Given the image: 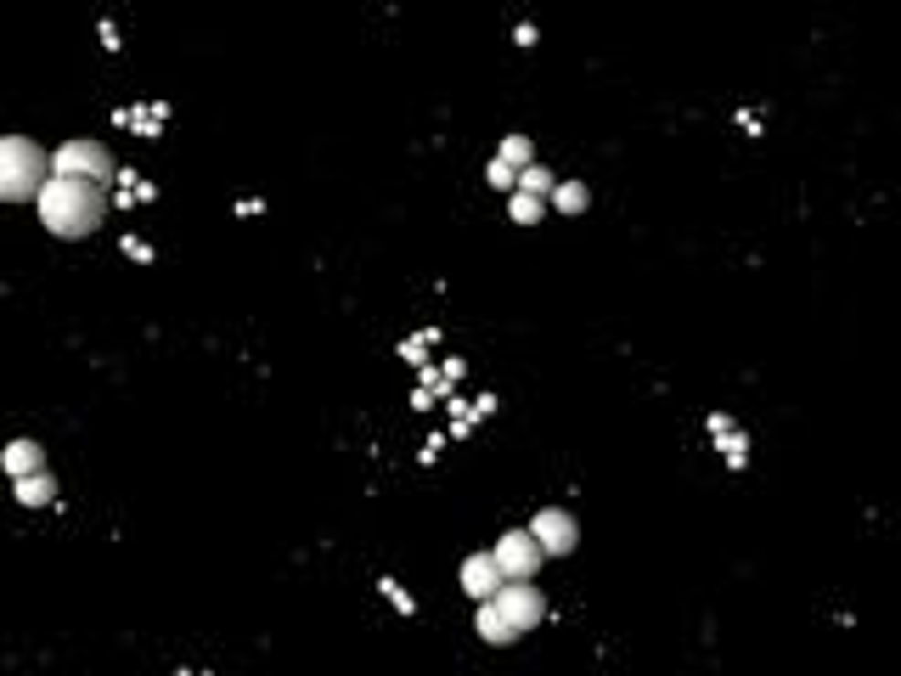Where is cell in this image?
Instances as JSON below:
<instances>
[{"mask_svg": "<svg viewBox=\"0 0 901 676\" xmlns=\"http://www.w3.org/2000/svg\"><path fill=\"white\" fill-rule=\"evenodd\" d=\"M547 203H552L558 214H586V209H592V186H586V181H558Z\"/></svg>", "mask_w": 901, "mask_h": 676, "instance_id": "cell-14", "label": "cell"}, {"mask_svg": "<svg viewBox=\"0 0 901 676\" xmlns=\"http://www.w3.org/2000/svg\"><path fill=\"white\" fill-rule=\"evenodd\" d=\"M496 406H502V400H496L490 390H485L479 400H462V395H451V429H445V434H456V440H462V434H474V429L485 423V417H490Z\"/></svg>", "mask_w": 901, "mask_h": 676, "instance_id": "cell-9", "label": "cell"}, {"mask_svg": "<svg viewBox=\"0 0 901 676\" xmlns=\"http://www.w3.org/2000/svg\"><path fill=\"white\" fill-rule=\"evenodd\" d=\"M496 564H502V575L508 581H536L541 575V564H547V553H541V541L529 536V530H502L496 536Z\"/></svg>", "mask_w": 901, "mask_h": 676, "instance_id": "cell-4", "label": "cell"}, {"mask_svg": "<svg viewBox=\"0 0 901 676\" xmlns=\"http://www.w3.org/2000/svg\"><path fill=\"white\" fill-rule=\"evenodd\" d=\"M440 451H445V434H434V440L417 451V463H423V468H434V457H440Z\"/></svg>", "mask_w": 901, "mask_h": 676, "instance_id": "cell-24", "label": "cell"}, {"mask_svg": "<svg viewBox=\"0 0 901 676\" xmlns=\"http://www.w3.org/2000/svg\"><path fill=\"white\" fill-rule=\"evenodd\" d=\"M119 130L130 136H163V124H170V102H141V108H119L113 113Z\"/></svg>", "mask_w": 901, "mask_h": 676, "instance_id": "cell-8", "label": "cell"}, {"mask_svg": "<svg viewBox=\"0 0 901 676\" xmlns=\"http://www.w3.org/2000/svg\"><path fill=\"white\" fill-rule=\"evenodd\" d=\"M536 40H541L536 23H513V46H536Z\"/></svg>", "mask_w": 901, "mask_h": 676, "instance_id": "cell-23", "label": "cell"}, {"mask_svg": "<svg viewBox=\"0 0 901 676\" xmlns=\"http://www.w3.org/2000/svg\"><path fill=\"white\" fill-rule=\"evenodd\" d=\"M456 581H462V592H468L474 603H490L496 592L508 587V575H502V564H496V553H468L462 569H456Z\"/></svg>", "mask_w": 901, "mask_h": 676, "instance_id": "cell-7", "label": "cell"}, {"mask_svg": "<svg viewBox=\"0 0 901 676\" xmlns=\"http://www.w3.org/2000/svg\"><path fill=\"white\" fill-rule=\"evenodd\" d=\"M51 181V152L28 136H0V203H35Z\"/></svg>", "mask_w": 901, "mask_h": 676, "instance_id": "cell-2", "label": "cell"}, {"mask_svg": "<svg viewBox=\"0 0 901 676\" xmlns=\"http://www.w3.org/2000/svg\"><path fill=\"white\" fill-rule=\"evenodd\" d=\"M96 40H102L108 51H119V46H124V35H119V23H113V17H102V23H96Z\"/></svg>", "mask_w": 901, "mask_h": 676, "instance_id": "cell-22", "label": "cell"}, {"mask_svg": "<svg viewBox=\"0 0 901 676\" xmlns=\"http://www.w3.org/2000/svg\"><path fill=\"white\" fill-rule=\"evenodd\" d=\"M474 631H479V642H496V649L519 637V631H513V620H508L496 603H474Z\"/></svg>", "mask_w": 901, "mask_h": 676, "instance_id": "cell-11", "label": "cell"}, {"mask_svg": "<svg viewBox=\"0 0 901 676\" xmlns=\"http://www.w3.org/2000/svg\"><path fill=\"white\" fill-rule=\"evenodd\" d=\"M490 603H496V608H502V615L513 620V631H519V637H524V631H536V626L547 620V598H541V587H536V581H508V587L496 592Z\"/></svg>", "mask_w": 901, "mask_h": 676, "instance_id": "cell-5", "label": "cell"}, {"mask_svg": "<svg viewBox=\"0 0 901 676\" xmlns=\"http://www.w3.org/2000/svg\"><path fill=\"white\" fill-rule=\"evenodd\" d=\"M152 198H158V186H152L147 175L119 170V181H113V209H136V203H152Z\"/></svg>", "mask_w": 901, "mask_h": 676, "instance_id": "cell-12", "label": "cell"}, {"mask_svg": "<svg viewBox=\"0 0 901 676\" xmlns=\"http://www.w3.org/2000/svg\"><path fill=\"white\" fill-rule=\"evenodd\" d=\"M552 170L547 164H529V170H519V192H536V198H552Z\"/></svg>", "mask_w": 901, "mask_h": 676, "instance_id": "cell-19", "label": "cell"}, {"mask_svg": "<svg viewBox=\"0 0 901 676\" xmlns=\"http://www.w3.org/2000/svg\"><path fill=\"white\" fill-rule=\"evenodd\" d=\"M434 344H440V328H423V333H412V338H400L394 356L412 361V367H428V349H434Z\"/></svg>", "mask_w": 901, "mask_h": 676, "instance_id": "cell-15", "label": "cell"}, {"mask_svg": "<svg viewBox=\"0 0 901 676\" xmlns=\"http://www.w3.org/2000/svg\"><path fill=\"white\" fill-rule=\"evenodd\" d=\"M0 468H6L12 479H28V473H46V445H40V440H12L6 451H0Z\"/></svg>", "mask_w": 901, "mask_h": 676, "instance_id": "cell-10", "label": "cell"}, {"mask_svg": "<svg viewBox=\"0 0 901 676\" xmlns=\"http://www.w3.org/2000/svg\"><path fill=\"white\" fill-rule=\"evenodd\" d=\"M547 209H552V203L536 198V192H513V198H508V220H513V225H536Z\"/></svg>", "mask_w": 901, "mask_h": 676, "instance_id": "cell-16", "label": "cell"}, {"mask_svg": "<svg viewBox=\"0 0 901 676\" xmlns=\"http://www.w3.org/2000/svg\"><path fill=\"white\" fill-rule=\"evenodd\" d=\"M529 536L541 541V553H547V558H570L575 546H581V525H575V513H570V507H541L536 519H529Z\"/></svg>", "mask_w": 901, "mask_h": 676, "instance_id": "cell-6", "label": "cell"}, {"mask_svg": "<svg viewBox=\"0 0 901 676\" xmlns=\"http://www.w3.org/2000/svg\"><path fill=\"white\" fill-rule=\"evenodd\" d=\"M12 496H17L23 507H51V502H57V473L46 468V473H28V479H12Z\"/></svg>", "mask_w": 901, "mask_h": 676, "instance_id": "cell-13", "label": "cell"}, {"mask_svg": "<svg viewBox=\"0 0 901 676\" xmlns=\"http://www.w3.org/2000/svg\"><path fill=\"white\" fill-rule=\"evenodd\" d=\"M119 248H124V260H136V265H152V243H141V237H124Z\"/></svg>", "mask_w": 901, "mask_h": 676, "instance_id": "cell-21", "label": "cell"}, {"mask_svg": "<svg viewBox=\"0 0 901 676\" xmlns=\"http://www.w3.org/2000/svg\"><path fill=\"white\" fill-rule=\"evenodd\" d=\"M485 181H490L496 192H519V170L502 164V158H490V164H485Z\"/></svg>", "mask_w": 901, "mask_h": 676, "instance_id": "cell-20", "label": "cell"}, {"mask_svg": "<svg viewBox=\"0 0 901 676\" xmlns=\"http://www.w3.org/2000/svg\"><path fill=\"white\" fill-rule=\"evenodd\" d=\"M51 175H79V181H96V186H113L119 181V158L102 147V141H62L51 152Z\"/></svg>", "mask_w": 901, "mask_h": 676, "instance_id": "cell-3", "label": "cell"}, {"mask_svg": "<svg viewBox=\"0 0 901 676\" xmlns=\"http://www.w3.org/2000/svg\"><path fill=\"white\" fill-rule=\"evenodd\" d=\"M378 592L389 598V608H394V615H406V620L417 615V598H412L406 587H400V581H394V575H378Z\"/></svg>", "mask_w": 901, "mask_h": 676, "instance_id": "cell-18", "label": "cell"}, {"mask_svg": "<svg viewBox=\"0 0 901 676\" xmlns=\"http://www.w3.org/2000/svg\"><path fill=\"white\" fill-rule=\"evenodd\" d=\"M113 209V192L96 186V181H79V175H51L35 198V214L51 237L62 243H79V237H96V225L108 220Z\"/></svg>", "mask_w": 901, "mask_h": 676, "instance_id": "cell-1", "label": "cell"}, {"mask_svg": "<svg viewBox=\"0 0 901 676\" xmlns=\"http://www.w3.org/2000/svg\"><path fill=\"white\" fill-rule=\"evenodd\" d=\"M496 158H502V164H513V170H529V164H536V141H529V136H502V147H496Z\"/></svg>", "mask_w": 901, "mask_h": 676, "instance_id": "cell-17", "label": "cell"}, {"mask_svg": "<svg viewBox=\"0 0 901 676\" xmlns=\"http://www.w3.org/2000/svg\"><path fill=\"white\" fill-rule=\"evenodd\" d=\"M175 676H215V671H175Z\"/></svg>", "mask_w": 901, "mask_h": 676, "instance_id": "cell-25", "label": "cell"}]
</instances>
